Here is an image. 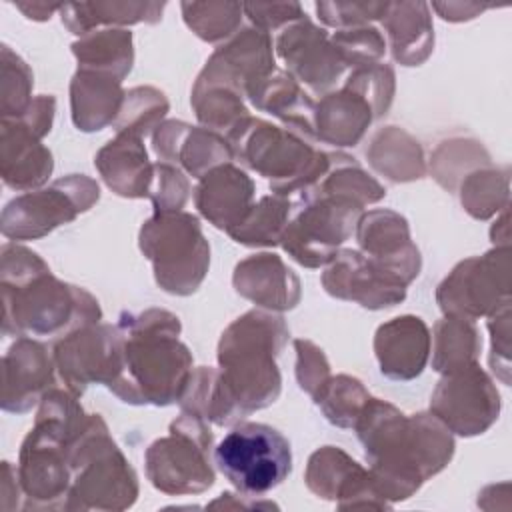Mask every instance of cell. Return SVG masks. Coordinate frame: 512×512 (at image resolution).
I'll return each mask as SVG.
<instances>
[{
    "label": "cell",
    "instance_id": "d4e9b609",
    "mask_svg": "<svg viewBox=\"0 0 512 512\" xmlns=\"http://www.w3.org/2000/svg\"><path fill=\"white\" fill-rule=\"evenodd\" d=\"M232 284L242 298L270 312L292 310L302 296L298 276L274 252H258L240 260Z\"/></svg>",
    "mask_w": 512,
    "mask_h": 512
},
{
    "label": "cell",
    "instance_id": "11a10c76",
    "mask_svg": "<svg viewBox=\"0 0 512 512\" xmlns=\"http://www.w3.org/2000/svg\"><path fill=\"white\" fill-rule=\"evenodd\" d=\"M248 496L246 494H232V492H224L220 494V498H216L214 502L208 504V508H242V510H254V508H276V504L272 502H260L258 496L250 498V502H244Z\"/></svg>",
    "mask_w": 512,
    "mask_h": 512
},
{
    "label": "cell",
    "instance_id": "d6a6232c",
    "mask_svg": "<svg viewBox=\"0 0 512 512\" xmlns=\"http://www.w3.org/2000/svg\"><path fill=\"white\" fill-rule=\"evenodd\" d=\"M370 166L392 182H412L426 174L420 142L398 126L378 130L366 148Z\"/></svg>",
    "mask_w": 512,
    "mask_h": 512
},
{
    "label": "cell",
    "instance_id": "8992f818",
    "mask_svg": "<svg viewBox=\"0 0 512 512\" xmlns=\"http://www.w3.org/2000/svg\"><path fill=\"white\" fill-rule=\"evenodd\" d=\"M72 484L66 510H126L138 498V476L100 414H88L84 426L66 444Z\"/></svg>",
    "mask_w": 512,
    "mask_h": 512
},
{
    "label": "cell",
    "instance_id": "ac0fdd59",
    "mask_svg": "<svg viewBox=\"0 0 512 512\" xmlns=\"http://www.w3.org/2000/svg\"><path fill=\"white\" fill-rule=\"evenodd\" d=\"M320 282L330 296L356 302L368 310L400 304L406 298L408 288L400 278L352 248L336 252L324 266Z\"/></svg>",
    "mask_w": 512,
    "mask_h": 512
},
{
    "label": "cell",
    "instance_id": "ee69618b",
    "mask_svg": "<svg viewBox=\"0 0 512 512\" xmlns=\"http://www.w3.org/2000/svg\"><path fill=\"white\" fill-rule=\"evenodd\" d=\"M34 76L30 66L6 44L0 50V116L18 118L32 104Z\"/></svg>",
    "mask_w": 512,
    "mask_h": 512
},
{
    "label": "cell",
    "instance_id": "bcb514c9",
    "mask_svg": "<svg viewBox=\"0 0 512 512\" xmlns=\"http://www.w3.org/2000/svg\"><path fill=\"white\" fill-rule=\"evenodd\" d=\"M344 86H348L350 90L364 96L374 112V118H380L388 112V108L394 100L396 76H394L392 66L378 62L372 66L352 70L348 74V78L344 80Z\"/></svg>",
    "mask_w": 512,
    "mask_h": 512
},
{
    "label": "cell",
    "instance_id": "4fadbf2b",
    "mask_svg": "<svg viewBox=\"0 0 512 512\" xmlns=\"http://www.w3.org/2000/svg\"><path fill=\"white\" fill-rule=\"evenodd\" d=\"M510 286V246H494L482 256L458 262L438 284L436 302L444 316L478 320L512 302Z\"/></svg>",
    "mask_w": 512,
    "mask_h": 512
},
{
    "label": "cell",
    "instance_id": "f35d334b",
    "mask_svg": "<svg viewBox=\"0 0 512 512\" xmlns=\"http://www.w3.org/2000/svg\"><path fill=\"white\" fill-rule=\"evenodd\" d=\"M244 94L226 86H192L190 104L200 126L222 134L224 138L246 118L248 108Z\"/></svg>",
    "mask_w": 512,
    "mask_h": 512
},
{
    "label": "cell",
    "instance_id": "7dc6e473",
    "mask_svg": "<svg viewBox=\"0 0 512 512\" xmlns=\"http://www.w3.org/2000/svg\"><path fill=\"white\" fill-rule=\"evenodd\" d=\"M148 198L154 204V212L182 210L190 198V182L186 172L164 160L154 162Z\"/></svg>",
    "mask_w": 512,
    "mask_h": 512
},
{
    "label": "cell",
    "instance_id": "d590c367",
    "mask_svg": "<svg viewBox=\"0 0 512 512\" xmlns=\"http://www.w3.org/2000/svg\"><path fill=\"white\" fill-rule=\"evenodd\" d=\"M328 156H330L328 170L308 190L320 192V194H330V196H340V198L356 202L362 208H366L368 204H376L386 196V188L374 176H370L356 162V158H352L344 152H332Z\"/></svg>",
    "mask_w": 512,
    "mask_h": 512
},
{
    "label": "cell",
    "instance_id": "44dd1931",
    "mask_svg": "<svg viewBox=\"0 0 512 512\" xmlns=\"http://www.w3.org/2000/svg\"><path fill=\"white\" fill-rule=\"evenodd\" d=\"M54 356L28 336H18L2 358V410L26 414L54 386Z\"/></svg>",
    "mask_w": 512,
    "mask_h": 512
},
{
    "label": "cell",
    "instance_id": "8fae6325",
    "mask_svg": "<svg viewBox=\"0 0 512 512\" xmlns=\"http://www.w3.org/2000/svg\"><path fill=\"white\" fill-rule=\"evenodd\" d=\"M364 208L352 200L300 192L298 206L280 236L282 250L304 268H324L354 234Z\"/></svg>",
    "mask_w": 512,
    "mask_h": 512
},
{
    "label": "cell",
    "instance_id": "7bdbcfd3",
    "mask_svg": "<svg viewBox=\"0 0 512 512\" xmlns=\"http://www.w3.org/2000/svg\"><path fill=\"white\" fill-rule=\"evenodd\" d=\"M372 396L364 384L348 374H338L328 380L320 396L314 400L324 418L338 428H354L358 416Z\"/></svg>",
    "mask_w": 512,
    "mask_h": 512
},
{
    "label": "cell",
    "instance_id": "60d3db41",
    "mask_svg": "<svg viewBox=\"0 0 512 512\" xmlns=\"http://www.w3.org/2000/svg\"><path fill=\"white\" fill-rule=\"evenodd\" d=\"M170 110L168 98L154 86H134L124 94L122 108L112 124V128L124 134H134L146 138L162 124L166 112Z\"/></svg>",
    "mask_w": 512,
    "mask_h": 512
},
{
    "label": "cell",
    "instance_id": "6da1fadb",
    "mask_svg": "<svg viewBox=\"0 0 512 512\" xmlns=\"http://www.w3.org/2000/svg\"><path fill=\"white\" fill-rule=\"evenodd\" d=\"M380 496L394 504L410 498L442 472L454 456V434L432 414H404L394 404L370 398L354 424Z\"/></svg>",
    "mask_w": 512,
    "mask_h": 512
},
{
    "label": "cell",
    "instance_id": "681fc988",
    "mask_svg": "<svg viewBox=\"0 0 512 512\" xmlns=\"http://www.w3.org/2000/svg\"><path fill=\"white\" fill-rule=\"evenodd\" d=\"M294 352H296V382L302 392H306L312 400L320 396L330 374V364L320 346H316L310 340L296 338L294 340Z\"/></svg>",
    "mask_w": 512,
    "mask_h": 512
},
{
    "label": "cell",
    "instance_id": "8d00e7d4",
    "mask_svg": "<svg viewBox=\"0 0 512 512\" xmlns=\"http://www.w3.org/2000/svg\"><path fill=\"white\" fill-rule=\"evenodd\" d=\"M294 202L290 196L266 194L256 200L244 220L228 236L244 246H278L280 236L292 216Z\"/></svg>",
    "mask_w": 512,
    "mask_h": 512
},
{
    "label": "cell",
    "instance_id": "e575fe53",
    "mask_svg": "<svg viewBox=\"0 0 512 512\" xmlns=\"http://www.w3.org/2000/svg\"><path fill=\"white\" fill-rule=\"evenodd\" d=\"M432 370L446 374L478 362L482 338L474 320L460 316L440 318L430 334Z\"/></svg>",
    "mask_w": 512,
    "mask_h": 512
},
{
    "label": "cell",
    "instance_id": "484cf974",
    "mask_svg": "<svg viewBox=\"0 0 512 512\" xmlns=\"http://www.w3.org/2000/svg\"><path fill=\"white\" fill-rule=\"evenodd\" d=\"M254 204V180L234 162L212 168L194 188V206L218 230H234Z\"/></svg>",
    "mask_w": 512,
    "mask_h": 512
},
{
    "label": "cell",
    "instance_id": "c3c4849f",
    "mask_svg": "<svg viewBox=\"0 0 512 512\" xmlns=\"http://www.w3.org/2000/svg\"><path fill=\"white\" fill-rule=\"evenodd\" d=\"M390 2L380 0H336L316 2V14L324 26L344 30L382 20Z\"/></svg>",
    "mask_w": 512,
    "mask_h": 512
},
{
    "label": "cell",
    "instance_id": "f1b7e54d",
    "mask_svg": "<svg viewBox=\"0 0 512 512\" xmlns=\"http://www.w3.org/2000/svg\"><path fill=\"white\" fill-rule=\"evenodd\" d=\"M246 98L256 110L272 114L288 130L300 134L310 142H316V132H314L316 102L310 98V94L304 92V88L286 70L276 68L268 78H264L258 86H254L246 94Z\"/></svg>",
    "mask_w": 512,
    "mask_h": 512
},
{
    "label": "cell",
    "instance_id": "b9f144b4",
    "mask_svg": "<svg viewBox=\"0 0 512 512\" xmlns=\"http://www.w3.org/2000/svg\"><path fill=\"white\" fill-rule=\"evenodd\" d=\"M182 18L186 26L204 42H226L242 24L240 2H182Z\"/></svg>",
    "mask_w": 512,
    "mask_h": 512
},
{
    "label": "cell",
    "instance_id": "3957f363",
    "mask_svg": "<svg viewBox=\"0 0 512 512\" xmlns=\"http://www.w3.org/2000/svg\"><path fill=\"white\" fill-rule=\"evenodd\" d=\"M0 288L4 336H64L78 326L102 322L100 304L88 290L58 280L22 244L2 246Z\"/></svg>",
    "mask_w": 512,
    "mask_h": 512
},
{
    "label": "cell",
    "instance_id": "4dcf8cb0",
    "mask_svg": "<svg viewBox=\"0 0 512 512\" xmlns=\"http://www.w3.org/2000/svg\"><path fill=\"white\" fill-rule=\"evenodd\" d=\"M122 80L78 68L70 80V114L80 132H98L114 124L124 102Z\"/></svg>",
    "mask_w": 512,
    "mask_h": 512
},
{
    "label": "cell",
    "instance_id": "9a60e30c",
    "mask_svg": "<svg viewBox=\"0 0 512 512\" xmlns=\"http://www.w3.org/2000/svg\"><path fill=\"white\" fill-rule=\"evenodd\" d=\"M56 372L64 386L82 396L90 384L108 386L122 364L118 324L92 322L58 336L52 346Z\"/></svg>",
    "mask_w": 512,
    "mask_h": 512
},
{
    "label": "cell",
    "instance_id": "2e32d148",
    "mask_svg": "<svg viewBox=\"0 0 512 512\" xmlns=\"http://www.w3.org/2000/svg\"><path fill=\"white\" fill-rule=\"evenodd\" d=\"M274 48L286 72L312 94L332 92L346 72L326 28L316 26L308 16L280 30Z\"/></svg>",
    "mask_w": 512,
    "mask_h": 512
},
{
    "label": "cell",
    "instance_id": "83f0119b",
    "mask_svg": "<svg viewBox=\"0 0 512 512\" xmlns=\"http://www.w3.org/2000/svg\"><path fill=\"white\" fill-rule=\"evenodd\" d=\"M374 120V112L364 96L340 86L316 102L314 132L316 142H324L336 148L356 146Z\"/></svg>",
    "mask_w": 512,
    "mask_h": 512
},
{
    "label": "cell",
    "instance_id": "7402d4cb",
    "mask_svg": "<svg viewBox=\"0 0 512 512\" xmlns=\"http://www.w3.org/2000/svg\"><path fill=\"white\" fill-rule=\"evenodd\" d=\"M152 146L158 160L170 162L198 180L212 168L234 162L230 144L222 134L182 120L162 122L152 134Z\"/></svg>",
    "mask_w": 512,
    "mask_h": 512
},
{
    "label": "cell",
    "instance_id": "74e56055",
    "mask_svg": "<svg viewBox=\"0 0 512 512\" xmlns=\"http://www.w3.org/2000/svg\"><path fill=\"white\" fill-rule=\"evenodd\" d=\"M462 208L476 220H488L510 206V172L508 166L492 164L476 168L460 182Z\"/></svg>",
    "mask_w": 512,
    "mask_h": 512
},
{
    "label": "cell",
    "instance_id": "e0dca14e",
    "mask_svg": "<svg viewBox=\"0 0 512 512\" xmlns=\"http://www.w3.org/2000/svg\"><path fill=\"white\" fill-rule=\"evenodd\" d=\"M274 70L272 36L256 26H246L210 54L194 84L226 86L246 96Z\"/></svg>",
    "mask_w": 512,
    "mask_h": 512
},
{
    "label": "cell",
    "instance_id": "7a4b0ae2",
    "mask_svg": "<svg viewBox=\"0 0 512 512\" xmlns=\"http://www.w3.org/2000/svg\"><path fill=\"white\" fill-rule=\"evenodd\" d=\"M288 336L284 318L264 308H252L226 326L218 342V376L208 424H238L278 400L282 376L276 358Z\"/></svg>",
    "mask_w": 512,
    "mask_h": 512
},
{
    "label": "cell",
    "instance_id": "4316f807",
    "mask_svg": "<svg viewBox=\"0 0 512 512\" xmlns=\"http://www.w3.org/2000/svg\"><path fill=\"white\" fill-rule=\"evenodd\" d=\"M134 134L118 132L94 156L104 184L122 198H148L152 168L146 146Z\"/></svg>",
    "mask_w": 512,
    "mask_h": 512
},
{
    "label": "cell",
    "instance_id": "5bb4252c",
    "mask_svg": "<svg viewBox=\"0 0 512 512\" xmlns=\"http://www.w3.org/2000/svg\"><path fill=\"white\" fill-rule=\"evenodd\" d=\"M500 408V392L478 362L442 374L430 396V412L462 438L484 434L498 420Z\"/></svg>",
    "mask_w": 512,
    "mask_h": 512
},
{
    "label": "cell",
    "instance_id": "5b68a950",
    "mask_svg": "<svg viewBox=\"0 0 512 512\" xmlns=\"http://www.w3.org/2000/svg\"><path fill=\"white\" fill-rule=\"evenodd\" d=\"M88 414L78 396L64 388H48L38 402L32 430L18 454V482L28 498L26 510L64 508L72 484L66 444L84 426Z\"/></svg>",
    "mask_w": 512,
    "mask_h": 512
},
{
    "label": "cell",
    "instance_id": "7c38bea8",
    "mask_svg": "<svg viewBox=\"0 0 512 512\" xmlns=\"http://www.w3.org/2000/svg\"><path fill=\"white\" fill-rule=\"evenodd\" d=\"M100 198V186L86 174H68L12 198L0 216L2 236L8 240H38L58 226L88 212Z\"/></svg>",
    "mask_w": 512,
    "mask_h": 512
},
{
    "label": "cell",
    "instance_id": "816d5d0a",
    "mask_svg": "<svg viewBox=\"0 0 512 512\" xmlns=\"http://www.w3.org/2000/svg\"><path fill=\"white\" fill-rule=\"evenodd\" d=\"M244 16L264 32H280L306 16L300 2H244Z\"/></svg>",
    "mask_w": 512,
    "mask_h": 512
},
{
    "label": "cell",
    "instance_id": "1f68e13d",
    "mask_svg": "<svg viewBox=\"0 0 512 512\" xmlns=\"http://www.w3.org/2000/svg\"><path fill=\"white\" fill-rule=\"evenodd\" d=\"M166 2H64L60 8L62 24L76 36H86L100 28H124L132 24H156L162 20Z\"/></svg>",
    "mask_w": 512,
    "mask_h": 512
},
{
    "label": "cell",
    "instance_id": "ab89813d",
    "mask_svg": "<svg viewBox=\"0 0 512 512\" xmlns=\"http://www.w3.org/2000/svg\"><path fill=\"white\" fill-rule=\"evenodd\" d=\"M490 156L482 144L466 138H452L438 144L430 156V174L448 192L456 190L460 182L476 168L488 166Z\"/></svg>",
    "mask_w": 512,
    "mask_h": 512
},
{
    "label": "cell",
    "instance_id": "ba28073f",
    "mask_svg": "<svg viewBox=\"0 0 512 512\" xmlns=\"http://www.w3.org/2000/svg\"><path fill=\"white\" fill-rule=\"evenodd\" d=\"M138 246L152 264L156 284L168 294L190 296L208 274L210 244L190 212H154L140 228Z\"/></svg>",
    "mask_w": 512,
    "mask_h": 512
},
{
    "label": "cell",
    "instance_id": "52a82bcc",
    "mask_svg": "<svg viewBox=\"0 0 512 512\" xmlns=\"http://www.w3.org/2000/svg\"><path fill=\"white\" fill-rule=\"evenodd\" d=\"M232 158L268 180L274 194L290 196L312 188L328 170L330 156L300 134L246 116L226 136Z\"/></svg>",
    "mask_w": 512,
    "mask_h": 512
},
{
    "label": "cell",
    "instance_id": "836d02e7",
    "mask_svg": "<svg viewBox=\"0 0 512 512\" xmlns=\"http://www.w3.org/2000/svg\"><path fill=\"white\" fill-rule=\"evenodd\" d=\"M78 68L110 74L124 80L134 64L132 32L126 28H100L72 44Z\"/></svg>",
    "mask_w": 512,
    "mask_h": 512
},
{
    "label": "cell",
    "instance_id": "277c9868",
    "mask_svg": "<svg viewBox=\"0 0 512 512\" xmlns=\"http://www.w3.org/2000/svg\"><path fill=\"white\" fill-rule=\"evenodd\" d=\"M122 364L108 390L126 404H176L192 374V354L180 342V318L162 308L122 312Z\"/></svg>",
    "mask_w": 512,
    "mask_h": 512
},
{
    "label": "cell",
    "instance_id": "603a6c76",
    "mask_svg": "<svg viewBox=\"0 0 512 512\" xmlns=\"http://www.w3.org/2000/svg\"><path fill=\"white\" fill-rule=\"evenodd\" d=\"M374 354L386 378L410 382L424 372L430 360V328L420 316H396L378 326Z\"/></svg>",
    "mask_w": 512,
    "mask_h": 512
},
{
    "label": "cell",
    "instance_id": "db71d44e",
    "mask_svg": "<svg viewBox=\"0 0 512 512\" xmlns=\"http://www.w3.org/2000/svg\"><path fill=\"white\" fill-rule=\"evenodd\" d=\"M22 494L16 468L10 462H2V484H0V506L2 510L18 508V496Z\"/></svg>",
    "mask_w": 512,
    "mask_h": 512
},
{
    "label": "cell",
    "instance_id": "cb8c5ba5",
    "mask_svg": "<svg viewBox=\"0 0 512 512\" xmlns=\"http://www.w3.org/2000/svg\"><path fill=\"white\" fill-rule=\"evenodd\" d=\"M54 170L52 152L42 136L20 118L0 120V174L2 182L18 192L42 188Z\"/></svg>",
    "mask_w": 512,
    "mask_h": 512
},
{
    "label": "cell",
    "instance_id": "ffe728a7",
    "mask_svg": "<svg viewBox=\"0 0 512 512\" xmlns=\"http://www.w3.org/2000/svg\"><path fill=\"white\" fill-rule=\"evenodd\" d=\"M354 236L364 256L400 278L406 286L418 278L422 256L412 242L408 220L402 214L390 208L368 210L360 216Z\"/></svg>",
    "mask_w": 512,
    "mask_h": 512
},
{
    "label": "cell",
    "instance_id": "f907efd6",
    "mask_svg": "<svg viewBox=\"0 0 512 512\" xmlns=\"http://www.w3.org/2000/svg\"><path fill=\"white\" fill-rule=\"evenodd\" d=\"M510 304H502L496 312H492L488 318V330H490V368L496 374L502 384L510 386V348H512V322H510Z\"/></svg>",
    "mask_w": 512,
    "mask_h": 512
},
{
    "label": "cell",
    "instance_id": "f6af8a7d",
    "mask_svg": "<svg viewBox=\"0 0 512 512\" xmlns=\"http://www.w3.org/2000/svg\"><path fill=\"white\" fill-rule=\"evenodd\" d=\"M330 42L342 64L352 70L378 64L386 52V38L372 24L336 30L330 34Z\"/></svg>",
    "mask_w": 512,
    "mask_h": 512
},
{
    "label": "cell",
    "instance_id": "9f6ffc18",
    "mask_svg": "<svg viewBox=\"0 0 512 512\" xmlns=\"http://www.w3.org/2000/svg\"><path fill=\"white\" fill-rule=\"evenodd\" d=\"M64 2L56 4V2H42V0H34V2H14V6L30 20H48L54 12H60Z\"/></svg>",
    "mask_w": 512,
    "mask_h": 512
},
{
    "label": "cell",
    "instance_id": "30bf717a",
    "mask_svg": "<svg viewBox=\"0 0 512 512\" xmlns=\"http://www.w3.org/2000/svg\"><path fill=\"white\" fill-rule=\"evenodd\" d=\"M214 464L246 496H264L292 470L288 438L262 422H238L214 448Z\"/></svg>",
    "mask_w": 512,
    "mask_h": 512
},
{
    "label": "cell",
    "instance_id": "d6986e66",
    "mask_svg": "<svg viewBox=\"0 0 512 512\" xmlns=\"http://www.w3.org/2000/svg\"><path fill=\"white\" fill-rule=\"evenodd\" d=\"M304 482L312 494L346 508H390L376 490L368 468L352 460L338 446H322L310 454Z\"/></svg>",
    "mask_w": 512,
    "mask_h": 512
},
{
    "label": "cell",
    "instance_id": "f546056e",
    "mask_svg": "<svg viewBox=\"0 0 512 512\" xmlns=\"http://www.w3.org/2000/svg\"><path fill=\"white\" fill-rule=\"evenodd\" d=\"M392 58L402 66H420L434 50V26L428 2L400 0L390 2L380 20Z\"/></svg>",
    "mask_w": 512,
    "mask_h": 512
},
{
    "label": "cell",
    "instance_id": "f5cc1de1",
    "mask_svg": "<svg viewBox=\"0 0 512 512\" xmlns=\"http://www.w3.org/2000/svg\"><path fill=\"white\" fill-rule=\"evenodd\" d=\"M430 10H436L442 20L448 22H464L480 16L484 10L494 8L492 4H476V2H432Z\"/></svg>",
    "mask_w": 512,
    "mask_h": 512
},
{
    "label": "cell",
    "instance_id": "9c48e42d",
    "mask_svg": "<svg viewBox=\"0 0 512 512\" xmlns=\"http://www.w3.org/2000/svg\"><path fill=\"white\" fill-rule=\"evenodd\" d=\"M212 430L196 414L180 412L168 434L154 440L144 452L150 484L170 496L200 494L214 484Z\"/></svg>",
    "mask_w": 512,
    "mask_h": 512
}]
</instances>
